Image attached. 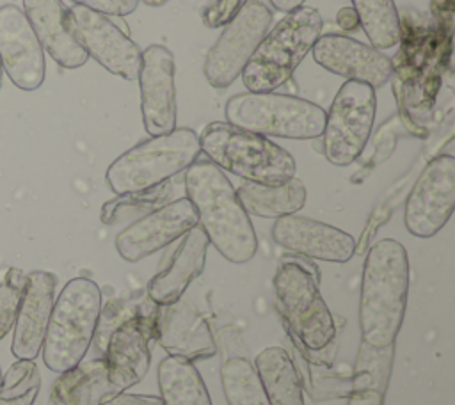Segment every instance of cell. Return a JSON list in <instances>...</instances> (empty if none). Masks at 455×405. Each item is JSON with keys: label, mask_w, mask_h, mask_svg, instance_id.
<instances>
[{"label": "cell", "mask_w": 455, "mask_h": 405, "mask_svg": "<svg viewBox=\"0 0 455 405\" xmlns=\"http://www.w3.org/2000/svg\"><path fill=\"white\" fill-rule=\"evenodd\" d=\"M393 357H395V345L375 348L361 341L350 389L368 387V389H377L380 393H386L389 375H391Z\"/></svg>", "instance_id": "f546056e"}, {"label": "cell", "mask_w": 455, "mask_h": 405, "mask_svg": "<svg viewBox=\"0 0 455 405\" xmlns=\"http://www.w3.org/2000/svg\"><path fill=\"white\" fill-rule=\"evenodd\" d=\"M352 7L373 48L382 52L398 44L400 12L395 0H352Z\"/></svg>", "instance_id": "83f0119b"}, {"label": "cell", "mask_w": 455, "mask_h": 405, "mask_svg": "<svg viewBox=\"0 0 455 405\" xmlns=\"http://www.w3.org/2000/svg\"><path fill=\"white\" fill-rule=\"evenodd\" d=\"M226 123L263 137L309 140L322 137L325 110L304 98L279 92L235 94L224 107Z\"/></svg>", "instance_id": "52a82bcc"}, {"label": "cell", "mask_w": 455, "mask_h": 405, "mask_svg": "<svg viewBox=\"0 0 455 405\" xmlns=\"http://www.w3.org/2000/svg\"><path fill=\"white\" fill-rule=\"evenodd\" d=\"M375 114V89L363 82L347 80L325 112L322 147L327 162L336 167L354 163L371 135Z\"/></svg>", "instance_id": "30bf717a"}, {"label": "cell", "mask_w": 455, "mask_h": 405, "mask_svg": "<svg viewBox=\"0 0 455 405\" xmlns=\"http://www.w3.org/2000/svg\"><path fill=\"white\" fill-rule=\"evenodd\" d=\"M208 245V236L199 226L187 231L169 263L149 281V300L158 306L180 300L188 284L201 275Z\"/></svg>", "instance_id": "603a6c76"}, {"label": "cell", "mask_w": 455, "mask_h": 405, "mask_svg": "<svg viewBox=\"0 0 455 405\" xmlns=\"http://www.w3.org/2000/svg\"><path fill=\"white\" fill-rule=\"evenodd\" d=\"M158 389L164 405H212L199 369L187 359L167 355L158 364Z\"/></svg>", "instance_id": "4316f807"}, {"label": "cell", "mask_w": 455, "mask_h": 405, "mask_svg": "<svg viewBox=\"0 0 455 405\" xmlns=\"http://www.w3.org/2000/svg\"><path fill=\"white\" fill-rule=\"evenodd\" d=\"M411 282L405 247L393 238L373 243L364 258L359 295L363 343L384 348L395 345L403 323Z\"/></svg>", "instance_id": "6da1fadb"}, {"label": "cell", "mask_w": 455, "mask_h": 405, "mask_svg": "<svg viewBox=\"0 0 455 405\" xmlns=\"http://www.w3.org/2000/svg\"><path fill=\"white\" fill-rule=\"evenodd\" d=\"M57 277L44 270L27 274V282L14 322L11 352L16 359L34 361L44 341L48 320L53 309Z\"/></svg>", "instance_id": "44dd1931"}, {"label": "cell", "mask_w": 455, "mask_h": 405, "mask_svg": "<svg viewBox=\"0 0 455 405\" xmlns=\"http://www.w3.org/2000/svg\"><path fill=\"white\" fill-rule=\"evenodd\" d=\"M432 14L435 18L437 28L451 37L453 27V0H432Z\"/></svg>", "instance_id": "d590c367"}, {"label": "cell", "mask_w": 455, "mask_h": 405, "mask_svg": "<svg viewBox=\"0 0 455 405\" xmlns=\"http://www.w3.org/2000/svg\"><path fill=\"white\" fill-rule=\"evenodd\" d=\"M101 405H164L160 396L155 394H132V393H119L110 400L103 401Z\"/></svg>", "instance_id": "8d00e7d4"}, {"label": "cell", "mask_w": 455, "mask_h": 405, "mask_svg": "<svg viewBox=\"0 0 455 405\" xmlns=\"http://www.w3.org/2000/svg\"><path fill=\"white\" fill-rule=\"evenodd\" d=\"M2 75H4V69H2V62H0V87H2Z\"/></svg>", "instance_id": "b9f144b4"}, {"label": "cell", "mask_w": 455, "mask_h": 405, "mask_svg": "<svg viewBox=\"0 0 455 405\" xmlns=\"http://www.w3.org/2000/svg\"><path fill=\"white\" fill-rule=\"evenodd\" d=\"M249 0H212L201 11V20L208 28H219L229 23L236 12L247 4Z\"/></svg>", "instance_id": "836d02e7"}, {"label": "cell", "mask_w": 455, "mask_h": 405, "mask_svg": "<svg viewBox=\"0 0 455 405\" xmlns=\"http://www.w3.org/2000/svg\"><path fill=\"white\" fill-rule=\"evenodd\" d=\"M252 366L259 377L268 405H304L300 375L284 348H263Z\"/></svg>", "instance_id": "d4e9b609"}, {"label": "cell", "mask_w": 455, "mask_h": 405, "mask_svg": "<svg viewBox=\"0 0 455 405\" xmlns=\"http://www.w3.org/2000/svg\"><path fill=\"white\" fill-rule=\"evenodd\" d=\"M48 405H53V403H52V401H48Z\"/></svg>", "instance_id": "ee69618b"}, {"label": "cell", "mask_w": 455, "mask_h": 405, "mask_svg": "<svg viewBox=\"0 0 455 405\" xmlns=\"http://www.w3.org/2000/svg\"><path fill=\"white\" fill-rule=\"evenodd\" d=\"M272 238L291 252L320 261L347 263L355 252V240L347 231L295 213L275 218Z\"/></svg>", "instance_id": "ffe728a7"}, {"label": "cell", "mask_w": 455, "mask_h": 405, "mask_svg": "<svg viewBox=\"0 0 455 405\" xmlns=\"http://www.w3.org/2000/svg\"><path fill=\"white\" fill-rule=\"evenodd\" d=\"M23 12L43 50L64 69H78L89 55L76 41L62 0H23Z\"/></svg>", "instance_id": "7402d4cb"}, {"label": "cell", "mask_w": 455, "mask_h": 405, "mask_svg": "<svg viewBox=\"0 0 455 405\" xmlns=\"http://www.w3.org/2000/svg\"><path fill=\"white\" fill-rule=\"evenodd\" d=\"M185 192L196 210L197 226L222 258L242 265L256 256V231L222 169L210 160H196L185 171Z\"/></svg>", "instance_id": "7a4b0ae2"}, {"label": "cell", "mask_w": 455, "mask_h": 405, "mask_svg": "<svg viewBox=\"0 0 455 405\" xmlns=\"http://www.w3.org/2000/svg\"><path fill=\"white\" fill-rule=\"evenodd\" d=\"M140 2V0H139ZM146 5H149V7H162V5H165L169 0H142Z\"/></svg>", "instance_id": "60d3db41"}, {"label": "cell", "mask_w": 455, "mask_h": 405, "mask_svg": "<svg viewBox=\"0 0 455 405\" xmlns=\"http://www.w3.org/2000/svg\"><path fill=\"white\" fill-rule=\"evenodd\" d=\"M199 135L192 128H174L119 155L108 165L105 179L117 195L142 194L187 171L199 158Z\"/></svg>", "instance_id": "5b68a950"}, {"label": "cell", "mask_w": 455, "mask_h": 405, "mask_svg": "<svg viewBox=\"0 0 455 405\" xmlns=\"http://www.w3.org/2000/svg\"><path fill=\"white\" fill-rule=\"evenodd\" d=\"M0 62L9 80L21 91H36L44 82V50L25 12L12 4L0 5Z\"/></svg>", "instance_id": "e0dca14e"}, {"label": "cell", "mask_w": 455, "mask_h": 405, "mask_svg": "<svg viewBox=\"0 0 455 405\" xmlns=\"http://www.w3.org/2000/svg\"><path fill=\"white\" fill-rule=\"evenodd\" d=\"M311 52L315 62L329 73L368 83L373 89L384 87L393 78V60L387 55L348 36H320Z\"/></svg>", "instance_id": "ac0fdd59"}, {"label": "cell", "mask_w": 455, "mask_h": 405, "mask_svg": "<svg viewBox=\"0 0 455 405\" xmlns=\"http://www.w3.org/2000/svg\"><path fill=\"white\" fill-rule=\"evenodd\" d=\"M0 384H2V371H0Z\"/></svg>", "instance_id": "7bdbcfd3"}, {"label": "cell", "mask_w": 455, "mask_h": 405, "mask_svg": "<svg viewBox=\"0 0 455 405\" xmlns=\"http://www.w3.org/2000/svg\"><path fill=\"white\" fill-rule=\"evenodd\" d=\"M194 226L196 210L187 197H180L124 227L116 236V250L124 261L137 263L181 238Z\"/></svg>", "instance_id": "2e32d148"}, {"label": "cell", "mask_w": 455, "mask_h": 405, "mask_svg": "<svg viewBox=\"0 0 455 405\" xmlns=\"http://www.w3.org/2000/svg\"><path fill=\"white\" fill-rule=\"evenodd\" d=\"M304 2L306 0H270L272 7L275 11H279V12H284V14L293 11V9H297V7H300V5H304Z\"/></svg>", "instance_id": "ab89813d"}, {"label": "cell", "mask_w": 455, "mask_h": 405, "mask_svg": "<svg viewBox=\"0 0 455 405\" xmlns=\"http://www.w3.org/2000/svg\"><path fill=\"white\" fill-rule=\"evenodd\" d=\"M119 391L108 378L105 359L78 362L55 378L50 393L53 405H101Z\"/></svg>", "instance_id": "cb8c5ba5"}, {"label": "cell", "mask_w": 455, "mask_h": 405, "mask_svg": "<svg viewBox=\"0 0 455 405\" xmlns=\"http://www.w3.org/2000/svg\"><path fill=\"white\" fill-rule=\"evenodd\" d=\"M274 291L288 329L304 350L320 352L332 343L336 325L320 295L316 270L297 259H281L274 275Z\"/></svg>", "instance_id": "ba28073f"}, {"label": "cell", "mask_w": 455, "mask_h": 405, "mask_svg": "<svg viewBox=\"0 0 455 405\" xmlns=\"http://www.w3.org/2000/svg\"><path fill=\"white\" fill-rule=\"evenodd\" d=\"M336 21L343 30H357L359 25V16L354 11V7H343L336 14Z\"/></svg>", "instance_id": "f35d334b"}, {"label": "cell", "mask_w": 455, "mask_h": 405, "mask_svg": "<svg viewBox=\"0 0 455 405\" xmlns=\"http://www.w3.org/2000/svg\"><path fill=\"white\" fill-rule=\"evenodd\" d=\"M156 304L149 309L140 306L133 314L126 316L108 336L105 345V362L110 382L126 391L146 377L151 362L149 339L155 334Z\"/></svg>", "instance_id": "5bb4252c"}, {"label": "cell", "mask_w": 455, "mask_h": 405, "mask_svg": "<svg viewBox=\"0 0 455 405\" xmlns=\"http://www.w3.org/2000/svg\"><path fill=\"white\" fill-rule=\"evenodd\" d=\"M140 307V304H132V302H123V300H110L105 307L101 306L100 311V318H98V325L94 330V345L100 352L105 350L107 339L110 336V332L130 314H133L137 309Z\"/></svg>", "instance_id": "d6a6232c"}, {"label": "cell", "mask_w": 455, "mask_h": 405, "mask_svg": "<svg viewBox=\"0 0 455 405\" xmlns=\"http://www.w3.org/2000/svg\"><path fill=\"white\" fill-rule=\"evenodd\" d=\"M323 20L316 7L300 5L286 12L261 39L243 71L249 92H274L284 85L322 36Z\"/></svg>", "instance_id": "3957f363"}, {"label": "cell", "mask_w": 455, "mask_h": 405, "mask_svg": "<svg viewBox=\"0 0 455 405\" xmlns=\"http://www.w3.org/2000/svg\"><path fill=\"white\" fill-rule=\"evenodd\" d=\"M384 394L377 389H350L348 391V403L347 405H384Z\"/></svg>", "instance_id": "74e56055"}, {"label": "cell", "mask_w": 455, "mask_h": 405, "mask_svg": "<svg viewBox=\"0 0 455 405\" xmlns=\"http://www.w3.org/2000/svg\"><path fill=\"white\" fill-rule=\"evenodd\" d=\"M25 282L27 275L20 268L12 266L5 272V277L0 284V339L5 338L16 322Z\"/></svg>", "instance_id": "1f68e13d"}, {"label": "cell", "mask_w": 455, "mask_h": 405, "mask_svg": "<svg viewBox=\"0 0 455 405\" xmlns=\"http://www.w3.org/2000/svg\"><path fill=\"white\" fill-rule=\"evenodd\" d=\"M220 380L228 405H268L259 377L245 357L226 359L220 368Z\"/></svg>", "instance_id": "f1b7e54d"}, {"label": "cell", "mask_w": 455, "mask_h": 405, "mask_svg": "<svg viewBox=\"0 0 455 405\" xmlns=\"http://www.w3.org/2000/svg\"><path fill=\"white\" fill-rule=\"evenodd\" d=\"M174 55L164 44H149L140 55L137 75L140 89V112L149 137L169 133L176 128Z\"/></svg>", "instance_id": "9a60e30c"}, {"label": "cell", "mask_w": 455, "mask_h": 405, "mask_svg": "<svg viewBox=\"0 0 455 405\" xmlns=\"http://www.w3.org/2000/svg\"><path fill=\"white\" fill-rule=\"evenodd\" d=\"M76 41L85 53L108 73L123 80H137L140 69V48L108 16L82 5L68 7Z\"/></svg>", "instance_id": "4fadbf2b"}, {"label": "cell", "mask_w": 455, "mask_h": 405, "mask_svg": "<svg viewBox=\"0 0 455 405\" xmlns=\"http://www.w3.org/2000/svg\"><path fill=\"white\" fill-rule=\"evenodd\" d=\"M402 48L393 62L395 83L402 94L396 99L412 101L416 114L425 110L427 98L434 103L439 87V71H443V59L450 55L451 37L444 36L437 25L411 23L403 14L400 16V41Z\"/></svg>", "instance_id": "9c48e42d"}, {"label": "cell", "mask_w": 455, "mask_h": 405, "mask_svg": "<svg viewBox=\"0 0 455 405\" xmlns=\"http://www.w3.org/2000/svg\"><path fill=\"white\" fill-rule=\"evenodd\" d=\"M272 11L259 0H249L206 53L203 73L215 89L229 87L243 71L247 60L272 25Z\"/></svg>", "instance_id": "8fae6325"}, {"label": "cell", "mask_w": 455, "mask_h": 405, "mask_svg": "<svg viewBox=\"0 0 455 405\" xmlns=\"http://www.w3.org/2000/svg\"><path fill=\"white\" fill-rule=\"evenodd\" d=\"M101 311V290L87 277L66 282L53 302L43 341V362L53 373L76 366L87 353Z\"/></svg>", "instance_id": "8992f818"}, {"label": "cell", "mask_w": 455, "mask_h": 405, "mask_svg": "<svg viewBox=\"0 0 455 405\" xmlns=\"http://www.w3.org/2000/svg\"><path fill=\"white\" fill-rule=\"evenodd\" d=\"M75 5L87 7L105 16H128L139 7V0H71Z\"/></svg>", "instance_id": "e575fe53"}, {"label": "cell", "mask_w": 455, "mask_h": 405, "mask_svg": "<svg viewBox=\"0 0 455 405\" xmlns=\"http://www.w3.org/2000/svg\"><path fill=\"white\" fill-rule=\"evenodd\" d=\"M453 208L455 158L437 155L423 167L405 201V229L416 238H432L446 226Z\"/></svg>", "instance_id": "7c38bea8"}, {"label": "cell", "mask_w": 455, "mask_h": 405, "mask_svg": "<svg viewBox=\"0 0 455 405\" xmlns=\"http://www.w3.org/2000/svg\"><path fill=\"white\" fill-rule=\"evenodd\" d=\"M153 339L167 355L190 362L210 359L217 353V341L204 316L187 300L156 304Z\"/></svg>", "instance_id": "d6986e66"}, {"label": "cell", "mask_w": 455, "mask_h": 405, "mask_svg": "<svg viewBox=\"0 0 455 405\" xmlns=\"http://www.w3.org/2000/svg\"><path fill=\"white\" fill-rule=\"evenodd\" d=\"M235 190L243 210L249 215H256L261 218H279L284 215H293L306 204V187L299 178H291L279 187L243 181Z\"/></svg>", "instance_id": "484cf974"}, {"label": "cell", "mask_w": 455, "mask_h": 405, "mask_svg": "<svg viewBox=\"0 0 455 405\" xmlns=\"http://www.w3.org/2000/svg\"><path fill=\"white\" fill-rule=\"evenodd\" d=\"M199 146L212 163L245 181L279 187L295 178V158L284 147L229 123L206 124Z\"/></svg>", "instance_id": "277c9868"}, {"label": "cell", "mask_w": 455, "mask_h": 405, "mask_svg": "<svg viewBox=\"0 0 455 405\" xmlns=\"http://www.w3.org/2000/svg\"><path fill=\"white\" fill-rule=\"evenodd\" d=\"M41 389V375L36 362L18 359L2 375L0 405H34Z\"/></svg>", "instance_id": "4dcf8cb0"}]
</instances>
